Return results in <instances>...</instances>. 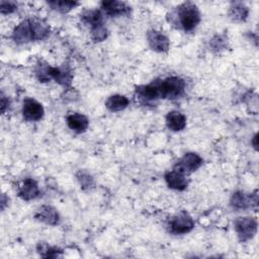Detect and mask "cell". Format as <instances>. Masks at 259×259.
I'll return each mask as SVG.
<instances>
[{
  "label": "cell",
  "mask_w": 259,
  "mask_h": 259,
  "mask_svg": "<svg viewBox=\"0 0 259 259\" xmlns=\"http://www.w3.org/2000/svg\"><path fill=\"white\" fill-rule=\"evenodd\" d=\"M178 18L185 31H191L196 27L200 20V14L197 7L190 2L183 3L178 9Z\"/></svg>",
  "instance_id": "1"
},
{
  "label": "cell",
  "mask_w": 259,
  "mask_h": 259,
  "mask_svg": "<svg viewBox=\"0 0 259 259\" xmlns=\"http://www.w3.org/2000/svg\"><path fill=\"white\" fill-rule=\"evenodd\" d=\"M159 98H176L182 94L185 82L179 77H168L157 83Z\"/></svg>",
  "instance_id": "2"
},
{
  "label": "cell",
  "mask_w": 259,
  "mask_h": 259,
  "mask_svg": "<svg viewBox=\"0 0 259 259\" xmlns=\"http://www.w3.org/2000/svg\"><path fill=\"white\" fill-rule=\"evenodd\" d=\"M168 227L169 231L173 234H186L193 229L194 222L188 213L180 212L179 214H176L169 221Z\"/></svg>",
  "instance_id": "3"
},
{
  "label": "cell",
  "mask_w": 259,
  "mask_h": 259,
  "mask_svg": "<svg viewBox=\"0 0 259 259\" xmlns=\"http://www.w3.org/2000/svg\"><path fill=\"white\" fill-rule=\"evenodd\" d=\"M235 229L241 241H248L254 237L257 231V222L253 218H238Z\"/></svg>",
  "instance_id": "4"
},
{
  "label": "cell",
  "mask_w": 259,
  "mask_h": 259,
  "mask_svg": "<svg viewBox=\"0 0 259 259\" xmlns=\"http://www.w3.org/2000/svg\"><path fill=\"white\" fill-rule=\"evenodd\" d=\"M202 164V159L195 153L185 154L175 165L174 170H177L183 174H187L197 170Z\"/></svg>",
  "instance_id": "5"
},
{
  "label": "cell",
  "mask_w": 259,
  "mask_h": 259,
  "mask_svg": "<svg viewBox=\"0 0 259 259\" xmlns=\"http://www.w3.org/2000/svg\"><path fill=\"white\" fill-rule=\"evenodd\" d=\"M44 112L45 111H44L42 105L36 100L31 98H26L23 101L22 114L26 120H29V121L39 120L42 117Z\"/></svg>",
  "instance_id": "6"
},
{
  "label": "cell",
  "mask_w": 259,
  "mask_h": 259,
  "mask_svg": "<svg viewBox=\"0 0 259 259\" xmlns=\"http://www.w3.org/2000/svg\"><path fill=\"white\" fill-rule=\"evenodd\" d=\"M13 40L17 44H25L30 40H33V30L31 19H26L21 21L13 30L12 33Z\"/></svg>",
  "instance_id": "7"
},
{
  "label": "cell",
  "mask_w": 259,
  "mask_h": 259,
  "mask_svg": "<svg viewBox=\"0 0 259 259\" xmlns=\"http://www.w3.org/2000/svg\"><path fill=\"white\" fill-rule=\"evenodd\" d=\"M148 41L150 47L156 52H166L169 49V39L166 35L157 30L148 32Z\"/></svg>",
  "instance_id": "8"
},
{
  "label": "cell",
  "mask_w": 259,
  "mask_h": 259,
  "mask_svg": "<svg viewBox=\"0 0 259 259\" xmlns=\"http://www.w3.org/2000/svg\"><path fill=\"white\" fill-rule=\"evenodd\" d=\"M165 180L168 184V186L175 190H183L186 188L188 181L186 179L185 174L177 171L172 170L165 174Z\"/></svg>",
  "instance_id": "9"
},
{
  "label": "cell",
  "mask_w": 259,
  "mask_h": 259,
  "mask_svg": "<svg viewBox=\"0 0 259 259\" xmlns=\"http://www.w3.org/2000/svg\"><path fill=\"white\" fill-rule=\"evenodd\" d=\"M38 186L33 179L26 178L18 188V195L24 200H30L38 195Z\"/></svg>",
  "instance_id": "10"
},
{
  "label": "cell",
  "mask_w": 259,
  "mask_h": 259,
  "mask_svg": "<svg viewBox=\"0 0 259 259\" xmlns=\"http://www.w3.org/2000/svg\"><path fill=\"white\" fill-rule=\"evenodd\" d=\"M35 219L48 225H57L59 223V214L57 210L50 205L40 206L36 210Z\"/></svg>",
  "instance_id": "11"
},
{
  "label": "cell",
  "mask_w": 259,
  "mask_h": 259,
  "mask_svg": "<svg viewBox=\"0 0 259 259\" xmlns=\"http://www.w3.org/2000/svg\"><path fill=\"white\" fill-rule=\"evenodd\" d=\"M68 126L77 133H83L87 130L89 125L88 118L81 113H71L67 116Z\"/></svg>",
  "instance_id": "12"
},
{
  "label": "cell",
  "mask_w": 259,
  "mask_h": 259,
  "mask_svg": "<svg viewBox=\"0 0 259 259\" xmlns=\"http://www.w3.org/2000/svg\"><path fill=\"white\" fill-rule=\"evenodd\" d=\"M166 124L168 128L173 132L182 131L186 125V117L179 111H170L166 116Z\"/></svg>",
  "instance_id": "13"
},
{
  "label": "cell",
  "mask_w": 259,
  "mask_h": 259,
  "mask_svg": "<svg viewBox=\"0 0 259 259\" xmlns=\"http://www.w3.org/2000/svg\"><path fill=\"white\" fill-rule=\"evenodd\" d=\"M101 6L105 12L111 16L126 14L130 11V7L126 5V3L121 1H103L101 2Z\"/></svg>",
  "instance_id": "14"
},
{
  "label": "cell",
  "mask_w": 259,
  "mask_h": 259,
  "mask_svg": "<svg viewBox=\"0 0 259 259\" xmlns=\"http://www.w3.org/2000/svg\"><path fill=\"white\" fill-rule=\"evenodd\" d=\"M258 199H252V196H248L246 193L242 191H237L233 194L231 198V205L236 209H245L251 206L253 203L257 204Z\"/></svg>",
  "instance_id": "15"
},
{
  "label": "cell",
  "mask_w": 259,
  "mask_h": 259,
  "mask_svg": "<svg viewBox=\"0 0 259 259\" xmlns=\"http://www.w3.org/2000/svg\"><path fill=\"white\" fill-rule=\"evenodd\" d=\"M48 75L49 78H54L57 82L63 85H68L71 82L72 76L69 73V71L65 69H60V68H53L48 66Z\"/></svg>",
  "instance_id": "16"
},
{
  "label": "cell",
  "mask_w": 259,
  "mask_h": 259,
  "mask_svg": "<svg viewBox=\"0 0 259 259\" xmlns=\"http://www.w3.org/2000/svg\"><path fill=\"white\" fill-rule=\"evenodd\" d=\"M105 105L110 111H119L128 105V99L125 96L119 94L111 95L106 100Z\"/></svg>",
  "instance_id": "17"
},
{
  "label": "cell",
  "mask_w": 259,
  "mask_h": 259,
  "mask_svg": "<svg viewBox=\"0 0 259 259\" xmlns=\"http://www.w3.org/2000/svg\"><path fill=\"white\" fill-rule=\"evenodd\" d=\"M34 39H44L50 33L49 25L40 19H31Z\"/></svg>",
  "instance_id": "18"
},
{
  "label": "cell",
  "mask_w": 259,
  "mask_h": 259,
  "mask_svg": "<svg viewBox=\"0 0 259 259\" xmlns=\"http://www.w3.org/2000/svg\"><path fill=\"white\" fill-rule=\"evenodd\" d=\"M248 15V9L247 7L242 3H235L230 10V16L234 20L242 21L247 18Z\"/></svg>",
  "instance_id": "19"
},
{
  "label": "cell",
  "mask_w": 259,
  "mask_h": 259,
  "mask_svg": "<svg viewBox=\"0 0 259 259\" xmlns=\"http://www.w3.org/2000/svg\"><path fill=\"white\" fill-rule=\"evenodd\" d=\"M82 17L86 23H89L91 25V27L102 24V15H101L100 11H98V10L86 11L82 15Z\"/></svg>",
  "instance_id": "20"
},
{
  "label": "cell",
  "mask_w": 259,
  "mask_h": 259,
  "mask_svg": "<svg viewBox=\"0 0 259 259\" xmlns=\"http://www.w3.org/2000/svg\"><path fill=\"white\" fill-rule=\"evenodd\" d=\"M48 3L53 9L58 10L60 12H68L78 4L77 2H73V1H59V0L50 1Z\"/></svg>",
  "instance_id": "21"
},
{
  "label": "cell",
  "mask_w": 259,
  "mask_h": 259,
  "mask_svg": "<svg viewBox=\"0 0 259 259\" xmlns=\"http://www.w3.org/2000/svg\"><path fill=\"white\" fill-rule=\"evenodd\" d=\"M91 35H92V38L94 40L101 41V40L105 39V37L107 35V30H106V28L102 24H99L97 26L92 27Z\"/></svg>",
  "instance_id": "22"
},
{
  "label": "cell",
  "mask_w": 259,
  "mask_h": 259,
  "mask_svg": "<svg viewBox=\"0 0 259 259\" xmlns=\"http://www.w3.org/2000/svg\"><path fill=\"white\" fill-rule=\"evenodd\" d=\"M37 250H38V253L42 257H56V256H58L57 249L51 248L46 243H39L37 245Z\"/></svg>",
  "instance_id": "23"
},
{
  "label": "cell",
  "mask_w": 259,
  "mask_h": 259,
  "mask_svg": "<svg viewBox=\"0 0 259 259\" xmlns=\"http://www.w3.org/2000/svg\"><path fill=\"white\" fill-rule=\"evenodd\" d=\"M17 9V5L12 1H1L0 2V12L2 14L12 13Z\"/></svg>",
  "instance_id": "24"
},
{
  "label": "cell",
  "mask_w": 259,
  "mask_h": 259,
  "mask_svg": "<svg viewBox=\"0 0 259 259\" xmlns=\"http://www.w3.org/2000/svg\"><path fill=\"white\" fill-rule=\"evenodd\" d=\"M78 179H79V181H80V183L83 187H88L89 188L90 186H92L93 181H92V178H91L90 175H88L86 173H80V176H79Z\"/></svg>",
  "instance_id": "25"
},
{
  "label": "cell",
  "mask_w": 259,
  "mask_h": 259,
  "mask_svg": "<svg viewBox=\"0 0 259 259\" xmlns=\"http://www.w3.org/2000/svg\"><path fill=\"white\" fill-rule=\"evenodd\" d=\"M8 106H9V100L7 98H5V96L2 94L1 95V111L5 112V109Z\"/></svg>",
  "instance_id": "26"
},
{
  "label": "cell",
  "mask_w": 259,
  "mask_h": 259,
  "mask_svg": "<svg viewBox=\"0 0 259 259\" xmlns=\"http://www.w3.org/2000/svg\"><path fill=\"white\" fill-rule=\"evenodd\" d=\"M257 137H258V136L255 135V136H254V139H253V145H254L255 149H257V146H258V145H257V139H258Z\"/></svg>",
  "instance_id": "27"
}]
</instances>
